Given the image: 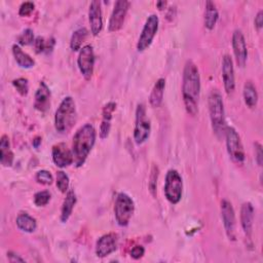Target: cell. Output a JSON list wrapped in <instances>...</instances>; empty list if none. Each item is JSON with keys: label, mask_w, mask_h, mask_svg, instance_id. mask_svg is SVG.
I'll return each instance as SVG.
<instances>
[{"label": "cell", "mask_w": 263, "mask_h": 263, "mask_svg": "<svg viewBox=\"0 0 263 263\" xmlns=\"http://www.w3.org/2000/svg\"><path fill=\"white\" fill-rule=\"evenodd\" d=\"M88 21L90 25V32L93 36L101 33L103 29V13L101 2L93 0L88 7Z\"/></svg>", "instance_id": "cell-17"}, {"label": "cell", "mask_w": 263, "mask_h": 263, "mask_svg": "<svg viewBox=\"0 0 263 263\" xmlns=\"http://www.w3.org/2000/svg\"><path fill=\"white\" fill-rule=\"evenodd\" d=\"M54 44V40L52 39L51 41H46L44 39V37L42 36H37L34 40V49L36 53H41V52H45L48 51L49 49H52V46Z\"/></svg>", "instance_id": "cell-29"}, {"label": "cell", "mask_w": 263, "mask_h": 263, "mask_svg": "<svg viewBox=\"0 0 263 263\" xmlns=\"http://www.w3.org/2000/svg\"><path fill=\"white\" fill-rule=\"evenodd\" d=\"M232 48H233V53L235 58L236 65L239 68H243L247 63L248 59V49H247V43L245 36L241 32V30L236 29L234 30L232 34Z\"/></svg>", "instance_id": "cell-13"}, {"label": "cell", "mask_w": 263, "mask_h": 263, "mask_svg": "<svg viewBox=\"0 0 263 263\" xmlns=\"http://www.w3.org/2000/svg\"><path fill=\"white\" fill-rule=\"evenodd\" d=\"M34 8H35V4L33 2L31 1L23 2L18 8V14L21 16H28L34 11Z\"/></svg>", "instance_id": "cell-36"}, {"label": "cell", "mask_w": 263, "mask_h": 263, "mask_svg": "<svg viewBox=\"0 0 263 263\" xmlns=\"http://www.w3.org/2000/svg\"><path fill=\"white\" fill-rule=\"evenodd\" d=\"M69 176L64 172V171H58L57 172V179H55V184L58 189L62 193H67L69 190Z\"/></svg>", "instance_id": "cell-30"}, {"label": "cell", "mask_w": 263, "mask_h": 263, "mask_svg": "<svg viewBox=\"0 0 263 263\" xmlns=\"http://www.w3.org/2000/svg\"><path fill=\"white\" fill-rule=\"evenodd\" d=\"M151 133L150 119L146 113V107L144 104L140 103L136 109L135 127H134V140L136 144L141 145L146 142Z\"/></svg>", "instance_id": "cell-8"}, {"label": "cell", "mask_w": 263, "mask_h": 263, "mask_svg": "<svg viewBox=\"0 0 263 263\" xmlns=\"http://www.w3.org/2000/svg\"><path fill=\"white\" fill-rule=\"evenodd\" d=\"M158 174H159L158 166L155 165V164H153V165H152V168H151V174H150V176H149V181H148L149 191H150V193H151L152 196H155V195H156Z\"/></svg>", "instance_id": "cell-31"}, {"label": "cell", "mask_w": 263, "mask_h": 263, "mask_svg": "<svg viewBox=\"0 0 263 263\" xmlns=\"http://www.w3.org/2000/svg\"><path fill=\"white\" fill-rule=\"evenodd\" d=\"M134 212L135 203L133 198L124 192L118 193L114 202V216L117 224L121 227L127 226Z\"/></svg>", "instance_id": "cell-5"}, {"label": "cell", "mask_w": 263, "mask_h": 263, "mask_svg": "<svg viewBox=\"0 0 263 263\" xmlns=\"http://www.w3.org/2000/svg\"><path fill=\"white\" fill-rule=\"evenodd\" d=\"M77 121L76 104L72 97H65L54 113V128L59 134L69 133Z\"/></svg>", "instance_id": "cell-3"}, {"label": "cell", "mask_w": 263, "mask_h": 263, "mask_svg": "<svg viewBox=\"0 0 263 263\" xmlns=\"http://www.w3.org/2000/svg\"><path fill=\"white\" fill-rule=\"evenodd\" d=\"M50 193L47 190L38 191L34 195V203L36 206H44L46 205L50 200Z\"/></svg>", "instance_id": "cell-34"}, {"label": "cell", "mask_w": 263, "mask_h": 263, "mask_svg": "<svg viewBox=\"0 0 263 263\" xmlns=\"http://www.w3.org/2000/svg\"><path fill=\"white\" fill-rule=\"evenodd\" d=\"M182 97L186 112L191 116H195L198 112L200 97V75L197 66L191 60H188L184 66Z\"/></svg>", "instance_id": "cell-1"}, {"label": "cell", "mask_w": 263, "mask_h": 263, "mask_svg": "<svg viewBox=\"0 0 263 263\" xmlns=\"http://www.w3.org/2000/svg\"><path fill=\"white\" fill-rule=\"evenodd\" d=\"M76 201H77V197H76L74 190H72V189L68 190V192L66 193V197L63 201L62 209H61L60 219L63 223H66L69 220V218L71 217L73 209L76 204Z\"/></svg>", "instance_id": "cell-22"}, {"label": "cell", "mask_w": 263, "mask_h": 263, "mask_svg": "<svg viewBox=\"0 0 263 263\" xmlns=\"http://www.w3.org/2000/svg\"><path fill=\"white\" fill-rule=\"evenodd\" d=\"M12 54L14 57V60L16 62V64L21 67V68H25V69H29L34 67L35 65V61L33 58H31L30 54H28L27 52H25L21 46L18 44H13L12 45Z\"/></svg>", "instance_id": "cell-25"}, {"label": "cell", "mask_w": 263, "mask_h": 263, "mask_svg": "<svg viewBox=\"0 0 263 263\" xmlns=\"http://www.w3.org/2000/svg\"><path fill=\"white\" fill-rule=\"evenodd\" d=\"M36 181L42 185H50L53 181V178L48 171L40 170L36 174Z\"/></svg>", "instance_id": "cell-35"}, {"label": "cell", "mask_w": 263, "mask_h": 263, "mask_svg": "<svg viewBox=\"0 0 263 263\" xmlns=\"http://www.w3.org/2000/svg\"><path fill=\"white\" fill-rule=\"evenodd\" d=\"M222 79L226 93L231 95L235 88V77L233 61L229 54H225L222 59Z\"/></svg>", "instance_id": "cell-16"}, {"label": "cell", "mask_w": 263, "mask_h": 263, "mask_svg": "<svg viewBox=\"0 0 263 263\" xmlns=\"http://www.w3.org/2000/svg\"><path fill=\"white\" fill-rule=\"evenodd\" d=\"M165 5H166V1H158V2H156V6L160 10H162L165 7Z\"/></svg>", "instance_id": "cell-42"}, {"label": "cell", "mask_w": 263, "mask_h": 263, "mask_svg": "<svg viewBox=\"0 0 263 263\" xmlns=\"http://www.w3.org/2000/svg\"><path fill=\"white\" fill-rule=\"evenodd\" d=\"M7 258H8L9 262H25V259L20 257L14 252H8L7 253Z\"/></svg>", "instance_id": "cell-40"}, {"label": "cell", "mask_w": 263, "mask_h": 263, "mask_svg": "<svg viewBox=\"0 0 263 263\" xmlns=\"http://www.w3.org/2000/svg\"><path fill=\"white\" fill-rule=\"evenodd\" d=\"M164 196L172 203L177 204L183 193V180L177 170L171 168L166 172L164 181Z\"/></svg>", "instance_id": "cell-6"}, {"label": "cell", "mask_w": 263, "mask_h": 263, "mask_svg": "<svg viewBox=\"0 0 263 263\" xmlns=\"http://www.w3.org/2000/svg\"><path fill=\"white\" fill-rule=\"evenodd\" d=\"M13 152L10 148L9 138L6 135H3L0 139V162L3 166L8 167L13 163Z\"/></svg>", "instance_id": "cell-21"}, {"label": "cell", "mask_w": 263, "mask_h": 263, "mask_svg": "<svg viewBox=\"0 0 263 263\" xmlns=\"http://www.w3.org/2000/svg\"><path fill=\"white\" fill-rule=\"evenodd\" d=\"M12 85L14 86V88L16 89V91L25 97L28 95V91H29V81L27 78H24V77H20V78H16L12 81Z\"/></svg>", "instance_id": "cell-33"}, {"label": "cell", "mask_w": 263, "mask_h": 263, "mask_svg": "<svg viewBox=\"0 0 263 263\" xmlns=\"http://www.w3.org/2000/svg\"><path fill=\"white\" fill-rule=\"evenodd\" d=\"M254 147H255V159L256 162L258 163V165H262L263 162V151H262V145L258 142L254 143Z\"/></svg>", "instance_id": "cell-37"}, {"label": "cell", "mask_w": 263, "mask_h": 263, "mask_svg": "<svg viewBox=\"0 0 263 263\" xmlns=\"http://www.w3.org/2000/svg\"><path fill=\"white\" fill-rule=\"evenodd\" d=\"M50 106V89L44 81H40L34 97V107L40 112H46Z\"/></svg>", "instance_id": "cell-19"}, {"label": "cell", "mask_w": 263, "mask_h": 263, "mask_svg": "<svg viewBox=\"0 0 263 263\" xmlns=\"http://www.w3.org/2000/svg\"><path fill=\"white\" fill-rule=\"evenodd\" d=\"M209 113L213 132L218 138H222L227 125L223 99L218 89H213L209 96Z\"/></svg>", "instance_id": "cell-4"}, {"label": "cell", "mask_w": 263, "mask_h": 263, "mask_svg": "<svg viewBox=\"0 0 263 263\" xmlns=\"http://www.w3.org/2000/svg\"><path fill=\"white\" fill-rule=\"evenodd\" d=\"M221 217L224 225V229L227 237L230 240H235L236 238V219L235 212L230 201L223 199L221 201Z\"/></svg>", "instance_id": "cell-12"}, {"label": "cell", "mask_w": 263, "mask_h": 263, "mask_svg": "<svg viewBox=\"0 0 263 263\" xmlns=\"http://www.w3.org/2000/svg\"><path fill=\"white\" fill-rule=\"evenodd\" d=\"M51 156H52L53 163L61 168L67 167L70 164L74 163V156H73L72 149H70L67 146V144L63 142L52 146Z\"/></svg>", "instance_id": "cell-14"}, {"label": "cell", "mask_w": 263, "mask_h": 263, "mask_svg": "<svg viewBox=\"0 0 263 263\" xmlns=\"http://www.w3.org/2000/svg\"><path fill=\"white\" fill-rule=\"evenodd\" d=\"M95 61H96V57H95L92 45L86 44L82 46L78 53L77 66L80 73L86 80H89L93 74Z\"/></svg>", "instance_id": "cell-10"}, {"label": "cell", "mask_w": 263, "mask_h": 263, "mask_svg": "<svg viewBox=\"0 0 263 263\" xmlns=\"http://www.w3.org/2000/svg\"><path fill=\"white\" fill-rule=\"evenodd\" d=\"M15 223L20 230L27 232V233H32L37 228L36 219L26 212H22L17 215V217L15 219Z\"/></svg>", "instance_id": "cell-24"}, {"label": "cell", "mask_w": 263, "mask_h": 263, "mask_svg": "<svg viewBox=\"0 0 263 263\" xmlns=\"http://www.w3.org/2000/svg\"><path fill=\"white\" fill-rule=\"evenodd\" d=\"M34 40H35L34 32L30 28L25 29L17 37V43H18V45H22V46L32 44V43H34Z\"/></svg>", "instance_id": "cell-32"}, {"label": "cell", "mask_w": 263, "mask_h": 263, "mask_svg": "<svg viewBox=\"0 0 263 263\" xmlns=\"http://www.w3.org/2000/svg\"><path fill=\"white\" fill-rule=\"evenodd\" d=\"M145 254V249L142 246H135L132 250H130V257L135 260H138L140 258H142Z\"/></svg>", "instance_id": "cell-38"}, {"label": "cell", "mask_w": 263, "mask_h": 263, "mask_svg": "<svg viewBox=\"0 0 263 263\" xmlns=\"http://www.w3.org/2000/svg\"><path fill=\"white\" fill-rule=\"evenodd\" d=\"M165 88V79L164 78H158L156 82L154 83L152 90L149 96V103L152 107L157 108L161 105L163 100V93Z\"/></svg>", "instance_id": "cell-23"}, {"label": "cell", "mask_w": 263, "mask_h": 263, "mask_svg": "<svg viewBox=\"0 0 263 263\" xmlns=\"http://www.w3.org/2000/svg\"><path fill=\"white\" fill-rule=\"evenodd\" d=\"M129 5L130 3L126 0H118L114 3V7L108 22L109 32H117L122 28Z\"/></svg>", "instance_id": "cell-11"}, {"label": "cell", "mask_w": 263, "mask_h": 263, "mask_svg": "<svg viewBox=\"0 0 263 263\" xmlns=\"http://www.w3.org/2000/svg\"><path fill=\"white\" fill-rule=\"evenodd\" d=\"M255 27L257 30H261L263 27V10H259L258 13L255 16V21H254Z\"/></svg>", "instance_id": "cell-39"}, {"label": "cell", "mask_w": 263, "mask_h": 263, "mask_svg": "<svg viewBox=\"0 0 263 263\" xmlns=\"http://www.w3.org/2000/svg\"><path fill=\"white\" fill-rule=\"evenodd\" d=\"M116 109V103L115 102H108L104 108H103V112H102V122L100 125V138L102 140L106 139L109 136L110 129H111V120L113 117V112Z\"/></svg>", "instance_id": "cell-20"}, {"label": "cell", "mask_w": 263, "mask_h": 263, "mask_svg": "<svg viewBox=\"0 0 263 263\" xmlns=\"http://www.w3.org/2000/svg\"><path fill=\"white\" fill-rule=\"evenodd\" d=\"M224 136L226 140V149L231 160L237 164L243 163L246 158L245 149L236 129L232 126L227 125Z\"/></svg>", "instance_id": "cell-7"}, {"label": "cell", "mask_w": 263, "mask_h": 263, "mask_svg": "<svg viewBox=\"0 0 263 263\" xmlns=\"http://www.w3.org/2000/svg\"><path fill=\"white\" fill-rule=\"evenodd\" d=\"M242 96H243L245 104L249 108L256 107V105L258 103V91L252 81H250V80L246 81V83L243 85Z\"/></svg>", "instance_id": "cell-27"}, {"label": "cell", "mask_w": 263, "mask_h": 263, "mask_svg": "<svg viewBox=\"0 0 263 263\" xmlns=\"http://www.w3.org/2000/svg\"><path fill=\"white\" fill-rule=\"evenodd\" d=\"M96 138V128L90 123L83 124L75 133L72 141V152L76 167H80L84 164L89 152L95 146Z\"/></svg>", "instance_id": "cell-2"}, {"label": "cell", "mask_w": 263, "mask_h": 263, "mask_svg": "<svg viewBox=\"0 0 263 263\" xmlns=\"http://www.w3.org/2000/svg\"><path fill=\"white\" fill-rule=\"evenodd\" d=\"M204 27L208 30H213L217 24V21L219 18V12L217 9L216 4L213 1H206L205 7H204Z\"/></svg>", "instance_id": "cell-26"}, {"label": "cell", "mask_w": 263, "mask_h": 263, "mask_svg": "<svg viewBox=\"0 0 263 263\" xmlns=\"http://www.w3.org/2000/svg\"><path fill=\"white\" fill-rule=\"evenodd\" d=\"M158 25H159V20L156 14L152 13L147 17L145 25L142 29V32L139 36L138 42H137L138 51H140V52L144 51L151 45V43L158 31Z\"/></svg>", "instance_id": "cell-9"}, {"label": "cell", "mask_w": 263, "mask_h": 263, "mask_svg": "<svg viewBox=\"0 0 263 263\" xmlns=\"http://www.w3.org/2000/svg\"><path fill=\"white\" fill-rule=\"evenodd\" d=\"M240 225L243 233L248 239H251L253 234V224H254V208L251 202H243L240 208Z\"/></svg>", "instance_id": "cell-18"}, {"label": "cell", "mask_w": 263, "mask_h": 263, "mask_svg": "<svg viewBox=\"0 0 263 263\" xmlns=\"http://www.w3.org/2000/svg\"><path fill=\"white\" fill-rule=\"evenodd\" d=\"M118 243L117 234L109 232L102 235L96 243V255L100 258H105L116 251Z\"/></svg>", "instance_id": "cell-15"}, {"label": "cell", "mask_w": 263, "mask_h": 263, "mask_svg": "<svg viewBox=\"0 0 263 263\" xmlns=\"http://www.w3.org/2000/svg\"><path fill=\"white\" fill-rule=\"evenodd\" d=\"M40 143H41V138H40V137H36V138L33 140V146H34L35 148H38L39 145H40Z\"/></svg>", "instance_id": "cell-41"}, {"label": "cell", "mask_w": 263, "mask_h": 263, "mask_svg": "<svg viewBox=\"0 0 263 263\" xmlns=\"http://www.w3.org/2000/svg\"><path fill=\"white\" fill-rule=\"evenodd\" d=\"M88 35V31L86 28L81 27L75 30L71 36L70 39V47L73 51H77L81 49L82 43L85 41L86 37Z\"/></svg>", "instance_id": "cell-28"}]
</instances>
